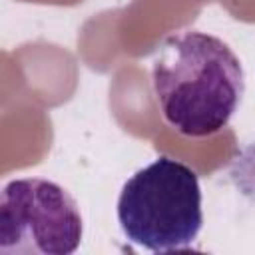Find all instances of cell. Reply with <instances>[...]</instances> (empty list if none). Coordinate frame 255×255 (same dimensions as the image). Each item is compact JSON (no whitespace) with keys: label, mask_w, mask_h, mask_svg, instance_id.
I'll list each match as a JSON object with an SVG mask.
<instances>
[{"label":"cell","mask_w":255,"mask_h":255,"mask_svg":"<svg viewBox=\"0 0 255 255\" xmlns=\"http://www.w3.org/2000/svg\"><path fill=\"white\" fill-rule=\"evenodd\" d=\"M151 84L165 122L187 137H205L229 124L245 92V74L221 38L191 30L163 40Z\"/></svg>","instance_id":"6da1fadb"},{"label":"cell","mask_w":255,"mask_h":255,"mask_svg":"<svg viewBox=\"0 0 255 255\" xmlns=\"http://www.w3.org/2000/svg\"><path fill=\"white\" fill-rule=\"evenodd\" d=\"M126 239L153 253L191 247L203 225L197 173L167 155L137 169L118 197Z\"/></svg>","instance_id":"7a4b0ae2"},{"label":"cell","mask_w":255,"mask_h":255,"mask_svg":"<svg viewBox=\"0 0 255 255\" xmlns=\"http://www.w3.org/2000/svg\"><path fill=\"white\" fill-rule=\"evenodd\" d=\"M82 233L80 209L56 181L20 177L2 187V255H70L80 247Z\"/></svg>","instance_id":"3957f363"}]
</instances>
